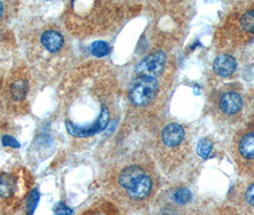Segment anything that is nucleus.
Returning <instances> with one entry per match:
<instances>
[{"mask_svg":"<svg viewBox=\"0 0 254 215\" xmlns=\"http://www.w3.org/2000/svg\"><path fill=\"white\" fill-rule=\"evenodd\" d=\"M158 91V81L152 76L138 77L129 91V100L136 106H144L150 103Z\"/></svg>","mask_w":254,"mask_h":215,"instance_id":"obj_1","label":"nucleus"},{"mask_svg":"<svg viewBox=\"0 0 254 215\" xmlns=\"http://www.w3.org/2000/svg\"><path fill=\"white\" fill-rule=\"evenodd\" d=\"M109 111L105 105H102L101 114L99 118L91 125V126H84L80 127L73 124L70 121H66V129L69 134H71L74 137H78V138H86V137H91L94 136L107 127L108 122H109Z\"/></svg>","mask_w":254,"mask_h":215,"instance_id":"obj_2","label":"nucleus"},{"mask_svg":"<svg viewBox=\"0 0 254 215\" xmlns=\"http://www.w3.org/2000/svg\"><path fill=\"white\" fill-rule=\"evenodd\" d=\"M165 55L163 51H158L145 57L136 67V73L140 76L160 75L165 67Z\"/></svg>","mask_w":254,"mask_h":215,"instance_id":"obj_3","label":"nucleus"},{"mask_svg":"<svg viewBox=\"0 0 254 215\" xmlns=\"http://www.w3.org/2000/svg\"><path fill=\"white\" fill-rule=\"evenodd\" d=\"M185 138V130L178 124H169L162 131V139L165 145L174 147L179 145Z\"/></svg>","mask_w":254,"mask_h":215,"instance_id":"obj_4","label":"nucleus"},{"mask_svg":"<svg viewBox=\"0 0 254 215\" xmlns=\"http://www.w3.org/2000/svg\"><path fill=\"white\" fill-rule=\"evenodd\" d=\"M143 175H144V172L140 166L131 165L125 168L121 172L119 177V183L124 189L129 190L139 182V180Z\"/></svg>","mask_w":254,"mask_h":215,"instance_id":"obj_5","label":"nucleus"},{"mask_svg":"<svg viewBox=\"0 0 254 215\" xmlns=\"http://www.w3.org/2000/svg\"><path fill=\"white\" fill-rule=\"evenodd\" d=\"M220 107L226 114H235L243 107L241 96L236 92L225 93L220 100Z\"/></svg>","mask_w":254,"mask_h":215,"instance_id":"obj_6","label":"nucleus"},{"mask_svg":"<svg viewBox=\"0 0 254 215\" xmlns=\"http://www.w3.org/2000/svg\"><path fill=\"white\" fill-rule=\"evenodd\" d=\"M237 67V63L235 59L229 55H221L217 57L213 63V69L218 76H230L234 73Z\"/></svg>","mask_w":254,"mask_h":215,"instance_id":"obj_7","label":"nucleus"},{"mask_svg":"<svg viewBox=\"0 0 254 215\" xmlns=\"http://www.w3.org/2000/svg\"><path fill=\"white\" fill-rule=\"evenodd\" d=\"M41 43L50 53H57L64 46V39L62 34L57 31L49 30L41 35Z\"/></svg>","mask_w":254,"mask_h":215,"instance_id":"obj_8","label":"nucleus"},{"mask_svg":"<svg viewBox=\"0 0 254 215\" xmlns=\"http://www.w3.org/2000/svg\"><path fill=\"white\" fill-rule=\"evenodd\" d=\"M151 189H152V181L149 176L144 174L132 189L128 190V195L132 199L141 200L149 195Z\"/></svg>","mask_w":254,"mask_h":215,"instance_id":"obj_9","label":"nucleus"},{"mask_svg":"<svg viewBox=\"0 0 254 215\" xmlns=\"http://www.w3.org/2000/svg\"><path fill=\"white\" fill-rule=\"evenodd\" d=\"M15 190V180L8 173L0 174V197L9 198Z\"/></svg>","mask_w":254,"mask_h":215,"instance_id":"obj_10","label":"nucleus"},{"mask_svg":"<svg viewBox=\"0 0 254 215\" xmlns=\"http://www.w3.org/2000/svg\"><path fill=\"white\" fill-rule=\"evenodd\" d=\"M239 151L246 159H254V134L249 133L243 136L239 143Z\"/></svg>","mask_w":254,"mask_h":215,"instance_id":"obj_11","label":"nucleus"},{"mask_svg":"<svg viewBox=\"0 0 254 215\" xmlns=\"http://www.w3.org/2000/svg\"><path fill=\"white\" fill-rule=\"evenodd\" d=\"M28 81L25 79H19L11 85V95L14 101H22L28 92Z\"/></svg>","mask_w":254,"mask_h":215,"instance_id":"obj_12","label":"nucleus"},{"mask_svg":"<svg viewBox=\"0 0 254 215\" xmlns=\"http://www.w3.org/2000/svg\"><path fill=\"white\" fill-rule=\"evenodd\" d=\"M110 52H111V46L106 41L97 40L93 42V44L91 45V53L93 56L97 58L105 57L109 55Z\"/></svg>","mask_w":254,"mask_h":215,"instance_id":"obj_13","label":"nucleus"},{"mask_svg":"<svg viewBox=\"0 0 254 215\" xmlns=\"http://www.w3.org/2000/svg\"><path fill=\"white\" fill-rule=\"evenodd\" d=\"M212 148H213V143L210 140L201 139L198 142V144H197V153L198 155L203 158V159H207L209 154L212 151Z\"/></svg>","mask_w":254,"mask_h":215,"instance_id":"obj_14","label":"nucleus"},{"mask_svg":"<svg viewBox=\"0 0 254 215\" xmlns=\"http://www.w3.org/2000/svg\"><path fill=\"white\" fill-rule=\"evenodd\" d=\"M39 192L37 189L32 190L28 196L27 199V215H33L37 207H38V201H39Z\"/></svg>","mask_w":254,"mask_h":215,"instance_id":"obj_15","label":"nucleus"},{"mask_svg":"<svg viewBox=\"0 0 254 215\" xmlns=\"http://www.w3.org/2000/svg\"><path fill=\"white\" fill-rule=\"evenodd\" d=\"M240 24L244 31L249 33H254V10L249 11L243 14Z\"/></svg>","mask_w":254,"mask_h":215,"instance_id":"obj_16","label":"nucleus"},{"mask_svg":"<svg viewBox=\"0 0 254 215\" xmlns=\"http://www.w3.org/2000/svg\"><path fill=\"white\" fill-rule=\"evenodd\" d=\"M191 197H192V195H191L190 190H188L186 188L179 189L173 194L174 201L180 205L188 204L190 201Z\"/></svg>","mask_w":254,"mask_h":215,"instance_id":"obj_17","label":"nucleus"},{"mask_svg":"<svg viewBox=\"0 0 254 215\" xmlns=\"http://www.w3.org/2000/svg\"><path fill=\"white\" fill-rule=\"evenodd\" d=\"M53 212L55 215H73L74 212L72 209H70L68 206H66L64 203H57L54 208Z\"/></svg>","mask_w":254,"mask_h":215,"instance_id":"obj_18","label":"nucleus"},{"mask_svg":"<svg viewBox=\"0 0 254 215\" xmlns=\"http://www.w3.org/2000/svg\"><path fill=\"white\" fill-rule=\"evenodd\" d=\"M2 144L4 146H8V147H12V148H19L20 147V143H18V141L10 135H5L2 137Z\"/></svg>","mask_w":254,"mask_h":215,"instance_id":"obj_19","label":"nucleus"},{"mask_svg":"<svg viewBox=\"0 0 254 215\" xmlns=\"http://www.w3.org/2000/svg\"><path fill=\"white\" fill-rule=\"evenodd\" d=\"M245 197H246L247 202L254 207V185H252V186L247 190Z\"/></svg>","mask_w":254,"mask_h":215,"instance_id":"obj_20","label":"nucleus"},{"mask_svg":"<svg viewBox=\"0 0 254 215\" xmlns=\"http://www.w3.org/2000/svg\"><path fill=\"white\" fill-rule=\"evenodd\" d=\"M82 215H107V214L102 210H91L89 212H87L86 214Z\"/></svg>","mask_w":254,"mask_h":215,"instance_id":"obj_21","label":"nucleus"},{"mask_svg":"<svg viewBox=\"0 0 254 215\" xmlns=\"http://www.w3.org/2000/svg\"><path fill=\"white\" fill-rule=\"evenodd\" d=\"M3 4L0 2V18H1V16H2V14H3Z\"/></svg>","mask_w":254,"mask_h":215,"instance_id":"obj_22","label":"nucleus"}]
</instances>
